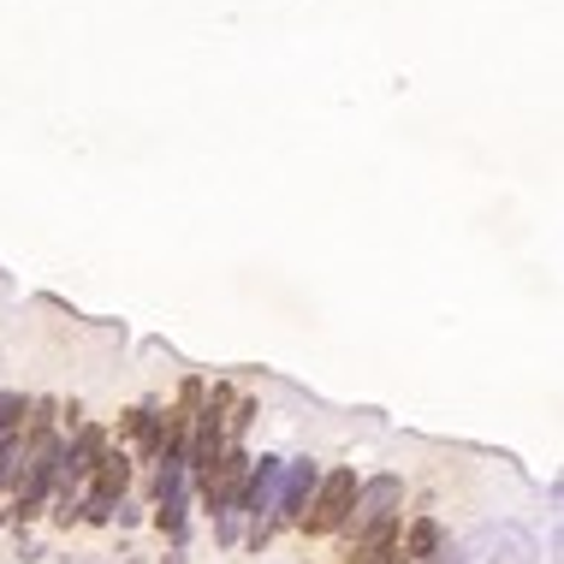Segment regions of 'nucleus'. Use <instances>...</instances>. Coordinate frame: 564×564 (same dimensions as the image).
Segmentation results:
<instances>
[{
  "label": "nucleus",
  "instance_id": "3",
  "mask_svg": "<svg viewBox=\"0 0 564 564\" xmlns=\"http://www.w3.org/2000/svg\"><path fill=\"white\" fill-rule=\"evenodd\" d=\"M238 481H243V457H238V452H220L215 464L203 469V494H208V506H232V499H238Z\"/></svg>",
  "mask_w": 564,
  "mask_h": 564
},
{
  "label": "nucleus",
  "instance_id": "4",
  "mask_svg": "<svg viewBox=\"0 0 564 564\" xmlns=\"http://www.w3.org/2000/svg\"><path fill=\"white\" fill-rule=\"evenodd\" d=\"M126 481H131L126 457H101V469H96V499H89V517H108V499H113V494H126Z\"/></svg>",
  "mask_w": 564,
  "mask_h": 564
},
{
  "label": "nucleus",
  "instance_id": "6",
  "mask_svg": "<svg viewBox=\"0 0 564 564\" xmlns=\"http://www.w3.org/2000/svg\"><path fill=\"white\" fill-rule=\"evenodd\" d=\"M410 558H434L440 553V523L434 517H422V523H410V541H404Z\"/></svg>",
  "mask_w": 564,
  "mask_h": 564
},
{
  "label": "nucleus",
  "instance_id": "9",
  "mask_svg": "<svg viewBox=\"0 0 564 564\" xmlns=\"http://www.w3.org/2000/svg\"><path fill=\"white\" fill-rule=\"evenodd\" d=\"M19 464V446H0V481H7V469Z\"/></svg>",
  "mask_w": 564,
  "mask_h": 564
},
{
  "label": "nucleus",
  "instance_id": "5",
  "mask_svg": "<svg viewBox=\"0 0 564 564\" xmlns=\"http://www.w3.org/2000/svg\"><path fill=\"white\" fill-rule=\"evenodd\" d=\"M399 529L392 523H380V529H369V535H362V546L357 553H350V564H399Z\"/></svg>",
  "mask_w": 564,
  "mask_h": 564
},
{
  "label": "nucleus",
  "instance_id": "1",
  "mask_svg": "<svg viewBox=\"0 0 564 564\" xmlns=\"http://www.w3.org/2000/svg\"><path fill=\"white\" fill-rule=\"evenodd\" d=\"M350 506H357V469H333L322 481V494H315V506L303 511V529H310V535H333L350 517Z\"/></svg>",
  "mask_w": 564,
  "mask_h": 564
},
{
  "label": "nucleus",
  "instance_id": "8",
  "mask_svg": "<svg viewBox=\"0 0 564 564\" xmlns=\"http://www.w3.org/2000/svg\"><path fill=\"white\" fill-rule=\"evenodd\" d=\"M19 416H24V399H0V434H7Z\"/></svg>",
  "mask_w": 564,
  "mask_h": 564
},
{
  "label": "nucleus",
  "instance_id": "2",
  "mask_svg": "<svg viewBox=\"0 0 564 564\" xmlns=\"http://www.w3.org/2000/svg\"><path fill=\"white\" fill-rule=\"evenodd\" d=\"M399 494H404V481H399V476H380V481L362 487L357 506H350V517H357L362 535H369V529H380V523H392V506H399Z\"/></svg>",
  "mask_w": 564,
  "mask_h": 564
},
{
  "label": "nucleus",
  "instance_id": "7",
  "mask_svg": "<svg viewBox=\"0 0 564 564\" xmlns=\"http://www.w3.org/2000/svg\"><path fill=\"white\" fill-rule=\"evenodd\" d=\"M310 481H315V476H310V464H297V469H292V481H285V511H303V494H310Z\"/></svg>",
  "mask_w": 564,
  "mask_h": 564
}]
</instances>
